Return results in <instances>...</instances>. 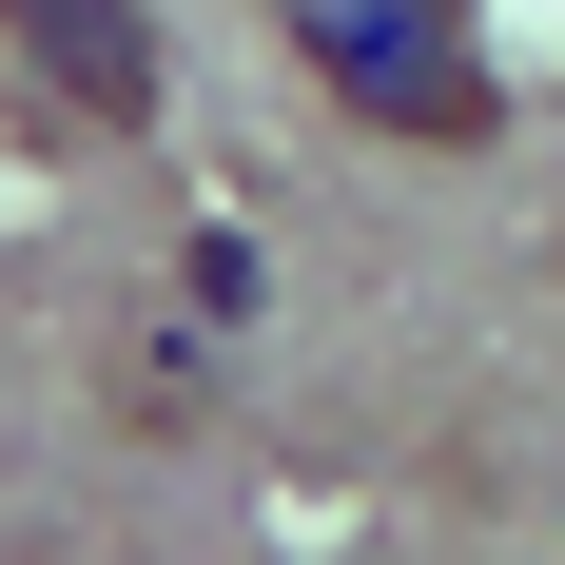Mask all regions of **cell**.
I'll return each mask as SVG.
<instances>
[{
    "instance_id": "6da1fadb",
    "label": "cell",
    "mask_w": 565,
    "mask_h": 565,
    "mask_svg": "<svg viewBox=\"0 0 565 565\" xmlns=\"http://www.w3.org/2000/svg\"><path fill=\"white\" fill-rule=\"evenodd\" d=\"M274 40L332 78V117H371V137H488V58H468V0H274Z\"/></svg>"
},
{
    "instance_id": "7a4b0ae2",
    "label": "cell",
    "mask_w": 565,
    "mask_h": 565,
    "mask_svg": "<svg viewBox=\"0 0 565 565\" xmlns=\"http://www.w3.org/2000/svg\"><path fill=\"white\" fill-rule=\"evenodd\" d=\"M0 40L40 58L78 117H157V20L137 0H0Z\"/></svg>"
}]
</instances>
